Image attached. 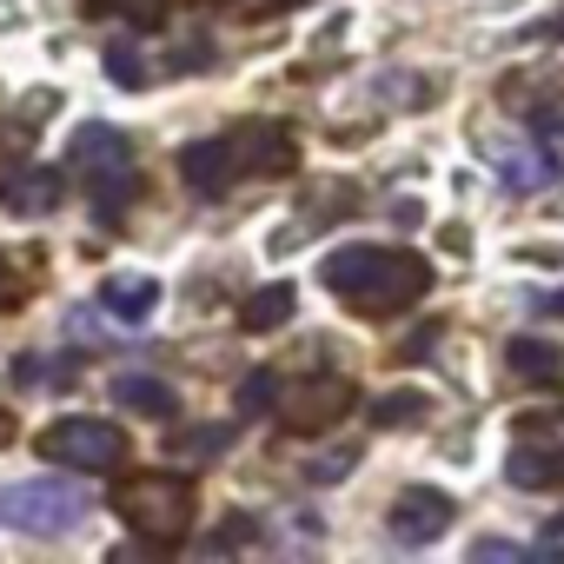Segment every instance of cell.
Returning a JSON list of instances; mask_svg holds the SVG:
<instances>
[{"label":"cell","mask_w":564,"mask_h":564,"mask_svg":"<svg viewBox=\"0 0 564 564\" xmlns=\"http://www.w3.org/2000/svg\"><path fill=\"white\" fill-rule=\"evenodd\" d=\"M319 279L359 319H392L432 293V265L405 246H339V252H326Z\"/></svg>","instance_id":"cell-1"},{"label":"cell","mask_w":564,"mask_h":564,"mask_svg":"<svg viewBox=\"0 0 564 564\" xmlns=\"http://www.w3.org/2000/svg\"><path fill=\"white\" fill-rule=\"evenodd\" d=\"M113 511L127 518V531L153 551H173L186 531H193V478L180 471H133L120 491H113Z\"/></svg>","instance_id":"cell-2"},{"label":"cell","mask_w":564,"mask_h":564,"mask_svg":"<svg viewBox=\"0 0 564 564\" xmlns=\"http://www.w3.org/2000/svg\"><path fill=\"white\" fill-rule=\"evenodd\" d=\"M87 518V491L67 478H14L0 485V524L28 538H61Z\"/></svg>","instance_id":"cell-3"},{"label":"cell","mask_w":564,"mask_h":564,"mask_svg":"<svg viewBox=\"0 0 564 564\" xmlns=\"http://www.w3.org/2000/svg\"><path fill=\"white\" fill-rule=\"evenodd\" d=\"M34 452L54 458V465H67V471L100 478V471H113V465L127 458V432H120L113 419H54V425L34 438Z\"/></svg>","instance_id":"cell-4"},{"label":"cell","mask_w":564,"mask_h":564,"mask_svg":"<svg viewBox=\"0 0 564 564\" xmlns=\"http://www.w3.org/2000/svg\"><path fill=\"white\" fill-rule=\"evenodd\" d=\"M67 160H74V173L94 186V199H100L107 213L133 193V140H127L120 127H80Z\"/></svg>","instance_id":"cell-5"},{"label":"cell","mask_w":564,"mask_h":564,"mask_svg":"<svg viewBox=\"0 0 564 564\" xmlns=\"http://www.w3.org/2000/svg\"><path fill=\"white\" fill-rule=\"evenodd\" d=\"M279 425L286 432H300V438H313V432H326V425H339L346 412H352V379H339V372H326V379H300L293 392L279 386Z\"/></svg>","instance_id":"cell-6"},{"label":"cell","mask_w":564,"mask_h":564,"mask_svg":"<svg viewBox=\"0 0 564 564\" xmlns=\"http://www.w3.org/2000/svg\"><path fill=\"white\" fill-rule=\"evenodd\" d=\"M452 518H458L452 491L412 485V491H399V498H392V511H386V531H392L399 544H438V538L452 531Z\"/></svg>","instance_id":"cell-7"},{"label":"cell","mask_w":564,"mask_h":564,"mask_svg":"<svg viewBox=\"0 0 564 564\" xmlns=\"http://www.w3.org/2000/svg\"><path fill=\"white\" fill-rule=\"evenodd\" d=\"M232 166H239V173H293V166H300L293 127H279V120L239 127V133H232Z\"/></svg>","instance_id":"cell-8"},{"label":"cell","mask_w":564,"mask_h":564,"mask_svg":"<svg viewBox=\"0 0 564 564\" xmlns=\"http://www.w3.org/2000/svg\"><path fill=\"white\" fill-rule=\"evenodd\" d=\"M485 160L505 173V186H511V193H538V186H551V180H557V160H551L538 140H491V147H485Z\"/></svg>","instance_id":"cell-9"},{"label":"cell","mask_w":564,"mask_h":564,"mask_svg":"<svg viewBox=\"0 0 564 564\" xmlns=\"http://www.w3.org/2000/svg\"><path fill=\"white\" fill-rule=\"evenodd\" d=\"M94 300H100L107 319L140 326V319H153V306H160V279H153V272H107Z\"/></svg>","instance_id":"cell-10"},{"label":"cell","mask_w":564,"mask_h":564,"mask_svg":"<svg viewBox=\"0 0 564 564\" xmlns=\"http://www.w3.org/2000/svg\"><path fill=\"white\" fill-rule=\"evenodd\" d=\"M0 206H8L14 219H47L61 206V173L47 166H14V173H0Z\"/></svg>","instance_id":"cell-11"},{"label":"cell","mask_w":564,"mask_h":564,"mask_svg":"<svg viewBox=\"0 0 564 564\" xmlns=\"http://www.w3.org/2000/svg\"><path fill=\"white\" fill-rule=\"evenodd\" d=\"M180 180L193 186V193H226L232 180H239V166H232V140H193L186 153H180Z\"/></svg>","instance_id":"cell-12"},{"label":"cell","mask_w":564,"mask_h":564,"mask_svg":"<svg viewBox=\"0 0 564 564\" xmlns=\"http://www.w3.org/2000/svg\"><path fill=\"white\" fill-rule=\"evenodd\" d=\"M505 359H511V372H518L524 386H538V392H557V386H564V352H557L551 339L518 333V339L505 346Z\"/></svg>","instance_id":"cell-13"},{"label":"cell","mask_w":564,"mask_h":564,"mask_svg":"<svg viewBox=\"0 0 564 564\" xmlns=\"http://www.w3.org/2000/svg\"><path fill=\"white\" fill-rule=\"evenodd\" d=\"M505 478H511L518 491H557V485H564V458L544 452V445H531V438H518L511 458H505Z\"/></svg>","instance_id":"cell-14"},{"label":"cell","mask_w":564,"mask_h":564,"mask_svg":"<svg viewBox=\"0 0 564 564\" xmlns=\"http://www.w3.org/2000/svg\"><path fill=\"white\" fill-rule=\"evenodd\" d=\"M293 306H300V293L286 286V279H272V286H259L246 306H239V333H279L293 319Z\"/></svg>","instance_id":"cell-15"},{"label":"cell","mask_w":564,"mask_h":564,"mask_svg":"<svg viewBox=\"0 0 564 564\" xmlns=\"http://www.w3.org/2000/svg\"><path fill=\"white\" fill-rule=\"evenodd\" d=\"M113 405H127V412H140V419H173V386L166 379H147V372H127V379H113Z\"/></svg>","instance_id":"cell-16"},{"label":"cell","mask_w":564,"mask_h":564,"mask_svg":"<svg viewBox=\"0 0 564 564\" xmlns=\"http://www.w3.org/2000/svg\"><path fill=\"white\" fill-rule=\"evenodd\" d=\"M425 419V399L419 392H386V399H372V425L379 432H399V425H419Z\"/></svg>","instance_id":"cell-17"},{"label":"cell","mask_w":564,"mask_h":564,"mask_svg":"<svg viewBox=\"0 0 564 564\" xmlns=\"http://www.w3.org/2000/svg\"><path fill=\"white\" fill-rule=\"evenodd\" d=\"M272 399H279V372H246V379H239V392H232L239 419H259V412H272Z\"/></svg>","instance_id":"cell-18"},{"label":"cell","mask_w":564,"mask_h":564,"mask_svg":"<svg viewBox=\"0 0 564 564\" xmlns=\"http://www.w3.org/2000/svg\"><path fill=\"white\" fill-rule=\"evenodd\" d=\"M94 14H120V21H133V28H160L166 21V0H87Z\"/></svg>","instance_id":"cell-19"},{"label":"cell","mask_w":564,"mask_h":564,"mask_svg":"<svg viewBox=\"0 0 564 564\" xmlns=\"http://www.w3.org/2000/svg\"><path fill=\"white\" fill-rule=\"evenodd\" d=\"M232 445V425H199V432H180V458H206V452H226Z\"/></svg>","instance_id":"cell-20"},{"label":"cell","mask_w":564,"mask_h":564,"mask_svg":"<svg viewBox=\"0 0 564 564\" xmlns=\"http://www.w3.org/2000/svg\"><path fill=\"white\" fill-rule=\"evenodd\" d=\"M352 465H359V452H352V445H339V452L313 458V465H306V478H313V485H333V478H346Z\"/></svg>","instance_id":"cell-21"},{"label":"cell","mask_w":564,"mask_h":564,"mask_svg":"<svg viewBox=\"0 0 564 564\" xmlns=\"http://www.w3.org/2000/svg\"><path fill=\"white\" fill-rule=\"evenodd\" d=\"M531 133L551 140V147H564V100H538L531 107Z\"/></svg>","instance_id":"cell-22"},{"label":"cell","mask_w":564,"mask_h":564,"mask_svg":"<svg viewBox=\"0 0 564 564\" xmlns=\"http://www.w3.org/2000/svg\"><path fill=\"white\" fill-rule=\"evenodd\" d=\"M107 74H113L120 87H140V80H147V67H140L133 47H107Z\"/></svg>","instance_id":"cell-23"},{"label":"cell","mask_w":564,"mask_h":564,"mask_svg":"<svg viewBox=\"0 0 564 564\" xmlns=\"http://www.w3.org/2000/svg\"><path fill=\"white\" fill-rule=\"evenodd\" d=\"M518 438H531V445H544V452H557V458H564V419H531Z\"/></svg>","instance_id":"cell-24"},{"label":"cell","mask_w":564,"mask_h":564,"mask_svg":"<svg viewBox=\"0 0 564 564\" xmlns=\"http://www.w3.org/2000/svg\"><path fill=\"white\" fill-rule=\"evenodd\" d=\"M239 14H286V8H306V0H232Z\"/></svg>","instance_id":"cell-25"},{"label":"cell","mask_w":564,"mask_h":564,"mask_svg":"<svg viewBox=\"0 0 564 564\" xmlns=\"http://www.w3.org/2000/svg\"><path fill=\"white\" fill-rule=\"evenodd\" d=\"M538 551H544V557H564V511H557V518L544 524V538H538Z\"/></svg>","instance_id":"cell-26"},{"label":"cell","mask_w":564,"mask_h":564,"mask_svg":"<svg viewBox=\"0 0 564 564\" xmlns=\"http://www.w3.org/2000/svg\"><path fill=\"white\" fill-rule=\"evenodd\" d=\"M471 557H524V551H518V544H505V538H485Z\"/></svg>","instance_id":"cell-27"},{"label":"cell","mask_w":564,"mask_h":564,"mask_svg":"<svg viewBox=\"0 0 564 564\" xmlns=\"http://www.w3.org/2000/svg\"><path fill=\"white\" fill-rule=\"evenodd\" d=\"M432 339H438V333H432V326H425V333H419V339H412V346H405V352H399V359H425V352H432Z\"/></svg>","instance_id":"cell-28"},{"label":"cell","mask_w":564,"mask_h":564,"mask_svg":"<svg viewBox=\"0 0 564 564\" xmlns=\"http://www.w3.org/2000/svg\"><path fill=\"white\" fill-rule=\"evenodd\" d=\"M8 300H14V272H8V265H0V306H8Z\"/></svg>","instance_id":"cell-29"},{"label":"cell","mask_w":564,"mask_h":564,"mask_svg":"<svg viewBox=\"0 0 564 564\" xmlns=\"http://www.w3.org/2000/svg\"><path fill=\"white\" fill-rule=\"evenodd\" d=\"M544 306H551V313H564V293H551V300H544Z\"/></svg>","instance_id":"cell-30"}]
</instances>
